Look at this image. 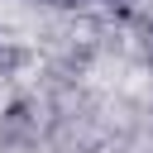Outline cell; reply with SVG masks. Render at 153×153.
Segmentation results:
<instances>
[]
</instances>
